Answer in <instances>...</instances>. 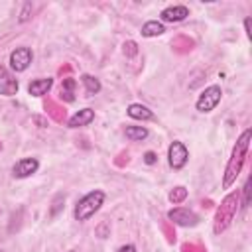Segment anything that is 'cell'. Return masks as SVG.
Wrapping results in <instances>:
<instances>
[{
	"label": "cell",
	"mask_w": 252,
	"mask_h": 252,
	"mask_svg": "<svg viewBox=\"0 0 252 252\" xmlns=\"http://www.w3.org/2000/svg\"><path fill=\"white\" fill-rule=\"evenodd\" d=\"M250 138H252V130H250V128H246V130L238 136V140H236V144H234V148H232V154H230V158H228V163H226V167H224V175H222V187H224V189H228V187L236 181V177L240 175L242 165H244V161H246L248 148H250Z\"/></svg>",
	"instance_id": "6da1fadb"
},
{
	"label": "cell",
	"mask_w": 252,
	"mask_h": 252,
	"mask_svg": "<svg viewBox=\"0 0 252 252\" xmlns=\"http://www.w3.org/2000/svg\"><path fill=\"white\" fill-rule=\"evenodd\" d=\"M104 199H106V195H104V191H100V189H93V191H89L87 195H83V197L77 201L75 211H73L75 220H79V222L89 220V219L102 207Z\"/></svg>",
	"instance_id": "7a4b0ae2"
},
{
	"label": "cell",
	"mask_w": 252,
	"mask_h": 252,
	"mask_svg": "<svg viewBox=\"0 0 252 252\" xmlns=\"http://www.w3.org/2000/svg\"><path fill=\"white\" fill-rule=\"evenodd\" d=\"M236 201H238V193H230L224 197L222 205L219 207L217 211V219H215V234H220L228 224L230 220L234 219V213H236Z\"/></svg>",
	"instance_id": "3957f363"
},
{
	"label": "cell",
	"mask_w": 252,
	"mask_h": 252,
	"mask_svg": "<svg viewBox=\"0 0 252 252\" xmlns=\"http://www.w3.org/2000/svg\"><path fill=\"white\" fill-rule=\"evenodd\" d=\"M220 96H222L220 87H219V85H211V87H207V89L199 94V98H197V102H195V108H197L199 112H211V110H215L217 104L220 102Z\"/></svg>",
	"instance_id": "277c9868"
},
{
	"label": "cell",
	"mask_w": 252,
	"mask_h": 252,
	"mask_svg": "<svg viewBox=\"0 0 252 252\" xmlns=\"http://www.w3.org/2000/svg\"><path fill=\"white\" fill-rule=\"evenodd\" d=\"M187 159H189V152H187L185 144L179 142V140L171 142L169 148H167V161H169V165L173 169H181V167H185Z\"/></svg>",
	"instance_id": "5b68a950"
},
{
	"label": "cell",
	"mask_w": 252,
	"mask_h": 252,
	"mask_svg": "<svg viewBox=\"0 0 252 252\" xmlns=\"http://www.w3.org/2000/svg\"><path fill=\"white\" fill-rule=\"evenodd\" d=\"M32 59H33V53H32L30 47H26V45L16 47L10 53V67H12V71L22 73V71H26L32 65Z\"/></svg>",
	"instance_id": "8992f818"
},
{
	"label": "cell",
	"mask_w": 252,
	"mask_h": 252,
	"mask_svg": "<svg viewBox=\"0 0 252 252\" xmlns=\"http://www.w3.org/2000/svg\"><path fill=\"white\" fill-rule=\"evenodd\" d=\"M167 219L179 226H197L199 224V217L189 211V209H183V207H177V209H171L167 213Z\"/></svg>",
	"instance_id": "52a82bcc"
},
{
	"label": "cell",
	"mask_w": 252,
	"mask_h": 252,
	"mask_svg": "<svg viewBox=\"0 0 252 252\" xmlns=\"http://www.w3.org/2000/svg\"><path fill=\"white\" fill-rule=\"evenodd\" d=\"M37 169H39V161H37V158H22L20 161L14 163V167H12V175L18 177V179H24V177L33 175Z\"/></svg>",
	"instance_id": "ba28073f"
},
{
	"label": "cell",
	"mask_w": 252,
	"mask_h": 252,
	"mask_svg": "<svg viewBox=\"0 0 252 252\" xmlns=\"http://www.w3.org/2000/svg\"><path fill=\"white\" fill-rule=\"evenodd\" d=\"M18 89H20V85L14 79V75L6 67L0 65V94L2 96H14L18 93Z\"/></svg>",
	"instance_id": "9c48e42d"
},
{
	"label": "cell",
	"mask_w": 252,
	"mask_h": 252,
	"mask_svg": "<svg viewBox=\"0 0 252 252\" xmlns=\"http://www.w3.org/2000/svg\"><path fill=\"white\" fill-rule=\"evenodd\" d=\"M189 16V8L187 6H169V8H163L159 18H161V24L163 22H169V24H175V22H183L185 18Z\"/></svg>",
	"instance_id": "30bf717a"
},
{
	"label": "cell",
	"mask_w": 252,
	"mask_h": 252,
	"mask_svg": "<svg viewBox=\"0 0 252 252\" xmlns=\"http://www.w3.org/2000/svg\"><path fill=\"white\" fill-rule=\"evenodd\" d=\"M93 120H94V110L93 108H81L79 112H75L67 120V126L69 128H81V126H89Z\"/></svg>",
	"instance_id": "8fae6325"
},
{
	"label": "cell",
	"mask_w": 252,
	"mask_h": 252,
	"mask_svg": "<svg viewBox=\"0 0 252 252\" xmlns=\"http://www.w3.org/2000/svg\"><path fill=\"white\" fill-rule=\"evenodd\" d=\"M53 87V79L51 77H41V79H33L28 85V93L32 96H43L49 93V89Z\"/></svg>",
	"instance_id": "7c38bea8"
},
{
	"label": "cell",
	"mask_w": 252,
	"mask_h": 252,
	"mask_svg": "<svg viewBox=\"0 0 252 252\" xmlns=\"http://www.w3.org/2000/svg\"><path fill=\"white\" fill-rule=\"evenodd\" d=\"M126 112H128V116H130V118H134V120H156V114H154L148 106L138 104V102L130 104Z\"/></svg>",
	"instance_id": "4fadbf2b"
},
{
	"label": "cell",
	"mask_w": 252,
	"mask_h": 252,
	"mask_svg": "<svg viewBox=\"0 0 252 252\" xmlns=\"http://www.w3.org/2000/svg\"><path fill=\"white\" fill-rule=\"evenodd\" d=\"M165 32V26L161 24V22H158V20H150V22H146L144 26H142V35L144 37H158V35H161Z\"/></svg>",
	"instance_id": "5bb4252c"
},
{
	"label": "cell",
	"mask_w": 252,
	"mask_h": 252,
	"mask_svg": "<svg viewBox=\"0 0 252 252\" xmlns=\"http://www.w3.org/2000/svg\"><path fill=\"white\" fill-rule=\"evenodd\" d=\"M124 134H126V138L132 140V142H142V140L148 138L150 132H148V128H144V126H126Z\"/></svg>",
	"instance_id": "9a60e30c"
},
{
	"label": "cell",
	"mask_w": 252,
	"mask_h": 252,
	"mask_svg": "<svg viewBox=\"0 0 252 252\" xmlns=\"http://www.w3.org/2000/svg\"><path fill=\"white\" fill-rule=\"evenodd\" d=\"M81 83L85 85V89H87L89 94H96V93H100V81H98L96 77L85 73V75H81Z\"/></svg>",
	"instance_id": "2e32d148"
},
{
	"label": "cell",
	"mask_w": 252,
	"mask_h": 252,
	"mask_svg": "<svg viewBox=\"0 0 252 252\" xmlns=\"http://www.w3.org/2000/svg\"><path fill=\"white\" fill-rule=\"evenodd\" d=\"M73 89H75V81L73 79H63V85H61V96L67 100V102H73L75 100V93H73Z\"/></svg>",
	"instance_id": "e0dca14e"
},
{
	"label": "cell",
	"mask_w": 252,
	"mask_h": 252,
	"mask_svg": "<svg viewBox=\"0 0 252 252\" xmlns=\"http://www.w3.org/2000/svg\"><path fill=\"white\" fill-rule=\"evenodd\" d=\"M185 197H187V189L185 187H173L171 191H169V201L173 203V205H177V203H181V201H185Z\"/></svg>",
	"instance_id": "ac0fdd59"
},
{
	"label": "cell",
	"mask_w": 252,
	"mask_h": 252,
	"mask_svg": "<svg viewBox=\"0 0 252 252\" xmlns=\"http://www.w3.org/2000/svg\"><path fill=\"white\" fill-rule=\"evenodd\" d=\"M124 55H128V57H134L136 53H138V45H136V41H124Z\"/></svg>",
	"instance_id": "d6986e66"
},
{
	"label": "cell",
	"mask_w": 252,
	"mask_h": 252,
	"mask_svg": "<svg viewBox=\"0 0 252 252\" xmlns=\"http://www.w3.org/2000/svg\"><path fill=\"white\" fill-rule=\"evenodd\" d=\"M63 201H65V195H57V197H55V201H53V205H55V207H53V209H51V213H49L51 217L61 209V203H63Z\"/></svg>",
	"instance_id": "ffe728a7"
},
{
	"label": "cell",
	"mask_w": 252,
	"mask_h": 252,
	"mask_svg": "<svg viewBox=\"0 0 252 252\" xmlns=\"http://www.w3.org/2000/svg\"><path fill=\"white\" fill-rule=\"evenodd\" d=\"M250 203V179H246V185H244V201H242V207H248Z\"/></svg>",
	"instance_id": "44dd1931"
},
{
	"label": "cell",
	"mask_w": 252,
	"mask_h": 252,
	"mask_svg": "<svg viewBox=\"0 0 252 252\" xmlns=\"http://www.w3.org/2000/svg\"><path fill=\"white\" fill-rule=\"evenodd\" d=\"M156 159H158V156H156L154 152H146V154H144V161H146L148 165H152V163H156Z\"/></svg>",
	"instance_id": "7402d4cb"
},
{
	"label": "cell",
	"mask_w": 252,
	"mask_h": 252,
	"mask_svg": "<svg viewBox=\"0 0 252 252\" xmlns=\"http://www.w3.org/2000/svg\"><path fill=\"white\" fill-rule=\"evenodd\" d=\"M30 10H32V4H26V6H24V12H22V16H20V22H26V20L30 18V16H28Z\"/></svg>",
	"instance_id": "603a6c76"
},
{
	"label": "cell",
	"mask_w": 252,
	"mask_h": 252,
	"mask_svg": "<svg viewBox=\"0 0 252 252\" xmlns=\"http://www.w3.org/2000/svg\"><path fill=\"white\" fill-rule=\"evenodd\" d=\"M118 252H136V246L134 244H124L118 248Z\"/></svg>",
	"instance_id": "cb8c5ba5"
},
{
	"label": "cell",
	"mask_w": 252,
	"mask_h": 252,
	"mask_svg": "<svg viewBox=\"0 0 252 252\" xmlns=\"http://www.w3.org/2000/svg\"><path fill=\"white\" fill-rule=\"evenodd\" d=\"M244 30H246V35L250 37V18H246V20H244Z\"/></svg>",
	"instance_id": "d4e9b609"
},
{
	"label": "cell",
	"mask_w": 252,
	"mask_h": 252,
	"mask_svg": "<svg viewBox=\"0 0 252 252\" xmlns=\"http://www.w3.org/2000/svg\"><path fill=\"white\" fill-rule=\"evenodd\" d=\"M0 152H2V142H0Z\"/></svg>",
	"instance_id": "484cf974"
},
{
	"label": "cell",
	"mask_w": 252,
	"mask_h": 252,
	"mask_svg": "<svg viewBox=\"0 0 252 252\" xmlns=\"http://www.w3.org/2000/svg\"><path fill=\"white\" fill-rule=\"evenodd\" d=\"M69 252H75V250H69Z\"/></svg>",
	"instance_id": "4316f807"
},
{
	"label": "cell",
	"mask_w": 252,
	"mask_h": 252,
	"mask_svg": "<svg viewBox=\"0 0 252 252\" xmlns=\"http://www.w3.org/2000/svg\"><path fill=\"white\" fill-rule=\"evenodd\" d=\"M0 252H4V250H0Z\"/></svg>",
	"instance_id": "83f0119b"
}]
</instances>
